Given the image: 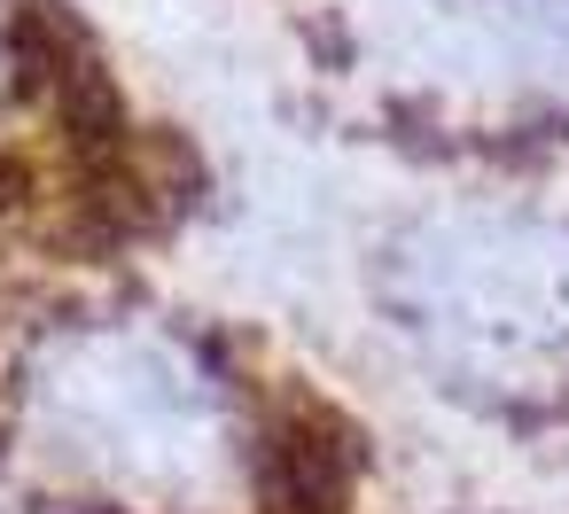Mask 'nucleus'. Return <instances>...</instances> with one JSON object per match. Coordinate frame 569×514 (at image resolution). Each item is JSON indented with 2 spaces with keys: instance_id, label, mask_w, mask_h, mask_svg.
<instances>
[{
  "instance_id": "nucleus-1",
  "label": "nucleus",
  "mask_w": 569,
  "mask_h": 514,
  "mask_svg": "<svg viewBox=\"0 0 569 514\" xmlns=\"http://www.w3.org/2000/svg\"><path fill=\"white\" fill-rule=\"evenodd\" d=\"M406 327L483 390L569 382V226L546 219H437L398 265Z\"/></svg>"
},
{
  "instance_id": "nucleus-2",
  "label": "nucleus",
  "mask_w": 569,
  "mask_h": 514,
  "mask_svg": "<svg viewBox=\"0 0 569 514\" xmlns=\"http://www.w3.org/2000/svg\"><path fill=\"white\" fill-rule=\"evenodd\" d=\"M63 405L79 429V452L110 460L133 483H211L227 460V405L219 390L149 335H102L71 351Z\"/></svg>"
},
{
  "instance_id": "nucleus-3",
  "label": "nucleus",
  "mask_w": 569,
  "mask_h": 514,
  "mask_svg": "<svg viewBox=\"0 0 569 514\" xmlns=\"http://www.w3.org/2000/svg\"><path fill=\"white\" fill-rule=\"evenodd\" d=\"M507 32L538 79L569 87V0H507Z\"/></svg>"
}]
</instances>
